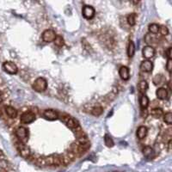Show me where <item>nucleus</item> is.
I'll use <instances>...</instances> for the list:
<instances>
[{"label": "nucleus", "instance_id": "nucleus-19", "mask_svg": "<svg viewBox=\"0 0 172 172\" xmlns=\"http://www.w3.org/2000/svg\"><path fill=\"white\" fill-rule=\"evenodd\" d=\"M138 90L140 93L144 94V93L146 92V90H148V84L147 82L143 80V81H140L138 85Z\"/></svg>", "mask_w": 172, "mask_h": 172}, {"label": "nucleus", "instance_id": "nucleus-1", "mask_svg": "<svg viewBox=\"0 0 172 172\" xmlns=\"http://www.w3.org/2000/svg\"><path fill=\"white\" fill-rule=\"evenodd\" d=\"M16 137L18 140H20L21 142L22 143H26L27 141L28 140V130L23 127V126H19L16 129Z\"/></svg>", "mask_w": 172, "mask_h": 172}, {"label": "nucleus", "instance_id": "nucleus-15", "mask_svg": "<svg viewBox=\"0 0 172 172\" xmlns=\"http://www.w3.org/2000/svg\"><path fill=\"white\" fill-rule=\"evenodd\" d=\"M19 152V154H20L21 156L23 158V159H28V158L31 156V152H30V149L28 147V146H24L23 148H22L21 150L18 151Z\"/></svg>", "mask_w": 172, "mask_h": 172}, {"label": "nucleus", "instance_id": "nucleus-31", "mask_svg": "<svg viewBox=\"0 0 172 172\" xmlns=\"http://www.w3.org/2000/svg\"><path fill=\"white\" fill-rule=\"evenodd\" d=\"M159 31H160V33H161V34L163 36H166L169 34V29H168V28L166 26L159 27Z\"/></svg>", "mask_w": 172, "mask_h": 172}, {"label": "nucleus", "instance_id": "nucleus-27", "mask_svg": "<svg viewBox=\"0 0 172 172\" xmlns=\"http://www.w3.org/2000/svg\"><path fill=\"white\" fill-rule=\"evenodd\" d=\"M145 41L147 44H152L154 41H156V38L154 36V34H147L145 36Z\"/></svg>", "mask_w": 172, "mask_h": 172}, {"label": "nucleus", "instance_id": "nucleus-33", "mask_svg": "<svg viewBox=\"0 0 172 172\" xmlns=\"http://www.w3.org/2000/svg\"><path fill=\"white\" fill-rule=\"evenodd\" d=\"M82 45L84 46V47L85 48L86 50H90V49L91 48V47H90V46L89 45V43L86 41L85 39H83V40H82Z\"/></svg>", "mask_w": 172, "mask_h": 172}, {"label": "nucleus", "instance_id": "nucleus-37", "mask_svg": "<svg viewBox=\"0 0 172 172\" xmlns=\"http://www.w3.org/2000/svg\"><path fill=\"white\" fill-rule=\"evenodd\" d=\"M3 155H4V154H3V152H2V151L0 150V158H1V157H3Z\"/></svg>", "mask_w": 172, "mask_h": 172}, {"label": "nucleus", "instance_id": "nucleus-35", "mask_svg": "<svg viewBox=\"0 0 172 172\" xmlns=\"http://www.w3.org/2000/svg\"><path fill=\"white\" fill-rule=\"evenodd\" d=\"M168 150L169 151H171V139H169V141H168Z\"/></svg>", "mask_w": 172, "mask_h": 172}, {"label": "nucleus", "instance_id": "nucleus-4", "mask_svg": "<svg viewBox=\"0 0 172 172\" xmlns=\"http://www.w3.org/2000/svg\"><path fill=\"white\" fill-rule=\"evenodd\" d=\"M3 69L5 73H9L10 75L16 74L18 72V68L16 66V64H14L13 62L10 61H6L3 64Z\"/></svg>", "mask_w": 172, "mask_h": 172}, {"label": "nucleus", "instance_id": "nucleus-21", "mask_svg": "<svg viewBox=\"0 0 172 172\" xmlns=\"http://www.w3.org/2000/svg\"><path fill=\"white\" fill-rule=\"evenodd\" d=\"M152 115L155 118H160L164 115L163 109L160 108H155L152 110Z\"/></svg>", "mask_w": 172, "mask_h": 172}, {"label": "nucleus", "instance_id": "nucleus-30", "mask_svg": "<svg viewBox=\"0 0 172 172\" xmlns=\"http://www.w3.org/2000/svg\"><path fill=\"white\" fill-rule=\"evenodd\" d=\"M0 168H3V169H5V170H7V171H9V169H10V165H9L8 161L4 160V159L0 160Z\"/></svg>", "mask_w": 172, "mask_h": 172}, {"label": "nucleus", "instance_id": "nucleus-14", "mask_svg": "<svg viewBox=\"0 0 172 172\" xmlns=\"http://www.w3.org/2000/svg\"><path fill=\"white\" fill-rule=\"evenodd\" d=\"M156 95L159 99L165 100L168 97V91L165 88H159L156 91Z\"/></svg>", "mask_w": 172, "mask_h": 172}, {"label": "nucleus", "instance_id": "nucleus-24", "mask_svg": "<svg viewBox=\"0 0 172 172\" xmlns=\"http://www.w3.org/2000/svg\"><path fill=\"white\" fill-rule=\"evenodd\" d=\"M126 22L130 26H134L136 23V15L134 13L128 15L127 18H126Z\"/></svg>", "mask_w": 172, "mask_h": 172}, {"label": "nucleus", "instance_id": "nucleus-2", "mask_svg": "<svg viewBox=\"0 0 172 172\" xmlns=\"http://www.w3.org/2000/svg\"><path fill=\"white\" fill-rule=\"evenodd\" d=\"M33 89L37 91V92H42V91H45L46 90V87H47V83H46V80L43 78H38L37 79L34 80V82Z\"/></svg>", "mask_w": 172, "mask_h": 172}, {"label": "nucleus", "instance_id": "nucleus-9", "mask_svg": "<svg viewBox=\"0 0 172 172\" xmlns=\"http://www.w3.org/2000/svg\"><path fill=\"white\" fill-rule=\"evenodd\" d=\"M4 113L10 119H16L17 116V110L11 106H4Z\"/></svg>", "mask_w": 172, "mask_h": 172}, {"label": "nucleus", "instance_id": "nucleus-13", "mask_svg": "<svg viewBox=\"0 0 172 172\" xmlns=\"http://www.w3.org/2000/svg\"><path fill=\"white\" fill-rule=\"evenodd\" d=\"M147 133H148L147 127L145 126H140L139 128L137 129V133H136V134H137V137H138L139 139H143L146 138Z\"/></svg>", "mask_w": 172, "mask_h": 172}, {"label": "nucleus", "instance_id": "nucleus-10", "mask_svg": "<svg viewBox=\"0 0 172 172\" xmlns=\"http://www.w3.org/2000/svg\"><path fill=\"white\" fill-rule=\"evenodd\" d=\"M140 69L142 72H145V73H150L152 72V69H153V64H152V61L150 60H145L141 63L140 65Z\"/></svg>", "mask_w": 172, "mask_h": 172}, {"label": "nucleus", "instance_id": "nucleus-7", "mask_svg": "<svg viewBox=\"0 0 172 172\" xmlns=\"http://www.w3.org/2000/svg\"><path fill=\"white\" fill-rule=\"evenodd\" d=\"M43 117L48 120H54L59 118V113L53 109H46L43 112Z\"/></svg>", "mask_w": 172, "mask_h": 172}, {"label": "nucleus", "instance_id": "nucleus-22", "mask_svg": "<svg viewBox=\"0 0 172 172\" xmlns=\"http://www.w3.org/2000/svg\"><path fill=\"white\" fill-rule=\"evenodd\" d=\"M102 111H103V108H102V107L101 106H95L94 108H91V114H92L93 115H95V116H99L101 115L102 114Z\"/></svg>", "mask_w": 172, "mask_h": 172}, {"label": "nucleus", "instance_id": "nucleus-36", "mask_svg": "<svg viewBox=\"0 0 172 172\" xmlns=\"http://www.w3.org/2000/svg\"><path fill=\"white\" fill-rule=\"evenodd\" d=\"M0 172H9V171H7L5 169H3V168H0Z\"/></svg>", "mask_w": 172, "mask_h": 172}, {"label": "nucleus", "instance_id": "nucleus-6", "mask_svg": "<svg viewBox=\"0 0 172 172\" xmlns=\"http://www.w3.org/2000/svg\"><path fill=\"white\" fill-rule=\"evenodd\" d=\"M55 37H56V34L52 29H46L42 33V40L45 42L53 41Z\"/></svg>", "mask_w": 172, "mask_h": 172}, {"label": "nucleus", "instance_id": "nucleus-11", "mask_svg": "<svg viewBox=\"0 0 172 172\" xmlns=\"http://www.w3.org/2000/svg\"><path fill=\"white\" fill-rule=\"evenodd\" d=\"M119 75L122 80H128L130 78L129 69L126 66H121L119 70Z\"/></svg>", "mask_w": 172, "mask_h": 172}, {"label": "nucleus", "instance_id": "nucleus-17", "mask_svg": "<svg viewBox=\"0 0 172 172\" xmlns=\"http://www.w3.org/2000/svg\"><path fill=\"white\" fill-rule=\"evenodd\" d=\"M66 126H68L69 128H71V129H73V130L76 129L77 127H79V122H78V121H77L75 119L72 118V117H71L70 119L66 121Z\"/></svg>", "mask_w": 172, "mask_h": 172}, {"label": "nucleus", "instance_id": "nucleus-5", "mask_svg": "<svg viewBox=\"0 0 172 172\" xmlns=\"http://www.w3.org/2000/svg\"><path fill=\"white\" fill-rule=\"evenodd\" d=\"M82 14L86 19H92L95 16V9L90 5H85L83 8Z\"/></svg>", "mask_w": 172, "mask_h": 172}, {"label": "nucleus", "instance_id": "nucleus-28", "mask_svg": "<svg viewBox=\"0 0 172 172\" xmlns=\"http://www.w3.org/2000/svg\"><path fill=\"white\" fill-rule=\"evenodd\" d=\"M104 142H105V145H106L108 147H113L114 145L112 138H111L109 135H108V134H106L105 137H104Z\"/></svg>", "mask_w": 172, "mask_h": 172}, {"label": "nucleus", "instance_id": "nucleus-32", "mask_svg": "<svg viewBox=\"0 0 172 172\" xmlns=\"http://www.w3.org/2000/svg\"><path fill=\"white\" fill-rule=\"evenodd\" d=\"M166 69H167V71H168L169 73H171V69H172L171 59V60H168V61H167V64H166Z\"/></svg>", "mask_w": 172, "mask_h": 172}, {"label": "nucleus", "instance_id": "nucleus-23", "mask_svg": "<svg viewBox=\"0 0 172 172\" xmlns=\"http://www.w3.org/2000/svg\"><path fill=\"white\" fill-rule=\"evenodd\" d=\"M159 25L157 23H152L149 25V32L152 34H156L159 33Z\"/></svg>", "mask_w": 172, "mask_h": 172}, {"label": "nucleus", "instance_id": "nucleus-34", "mask_svg": "<svg viewBox=\"0 0 172 172\" xmlns=\"http://www.w3.org/2000/svg\"><path fill=\"white\" fill-rule=\"evenodd\" d=\"M165 56L168 58V60L171 59V47H168V49L165 51Z\"/></svg>", "mask_w": 172, "mask_h": 172}, {"label": "nucleus", "instance_id": "nucleus-3", "mask_svg": "<svg viewBox=\"0 0 172 172\" xmlns=\"http://www.w3.org/2000/svg\"><path fill=\"white\" fill-rule=\"evenodd\" d=\"M35 120V114L32 111H26L22 113L20 117V120L23 124H29L32 123Z\"/></svg>", "mask_w": 172, "mask_h": 172}, {"label": "nucleus", "instance_id": "nucleus-20", "mask_svg": "<svg viewBox=\"0 0 172 172\" xmlns=\"http://www.w3.org/2000/svg\"><path fill=\"white\" fill-rule=\"evenodd\" d=\"M139 103H140V107L142 108V109H145L149 105V98L146 95L141 96V97L139 99Z\"/></svg>", "mask_w": 172, "mask_h": 172}, {"label": "nucleus", "instance_id": "nucleus-29", "mask_svg": "<svg viewBox=\"0 0 172 172\" xmlns=\"http://www.w3.org/2000/svg\"><path fill=\"white\" fill-rule=\"evenodd\" d=\"M164 120H165V122L167 123V124H169V125H171L172 123V114L171 112H168L166 113L164 115Z\"/></svg>", "mask_w": 172, "mask_h": 172}, {"label": "nucleus", "instance_id": "nucleus-26", "mask_svg": "<svg viewBox=\"0 0 172 172\" xmlns=\"http://www.w3.org/2000/svg\"><path fill=\"white\" fill-rule=\"evenodd\" d=\"M53 42H54L55 46H59V47L63 46L64 44H65V41H64V39H63L62 36H56L54 40H53Z\"/></svg>", "mask_w": 172, "mask_h": 172}, {"label": "nucleus", "instance_id": "nucleus-18", "mask_svg": "<svg viewBox=\"0 0 172 172\" xmlns=\"http://www.w3.org/2000/svg\"><path fill=\"white\" fill-rule=\"evenodd\" d=\"M135 53V46L132 40H129L128 46H127V55L129 58H132Z\"/></svg>", "mask_w": 172, "mask_h": 172}, {"label": "nucleus", "instance_id": "nucleus-12", "mask_svg": "<svg viewBox=\"0 0 172 172\" xmlns=\"http://www.w3.org/2000/svg\"><path fill=\"white\" fill-rule=\"evenodd\" d=\"M90 148V141L83 143V144H79V157L86 153Z\"/></svg>", "mask_w": 172, "mask_h": 172}, {"label": "nucleus", "instance_id": "nucleus-16", "mask_svg": "<svg viewBox=\"0 0 172 172\" xmlns=\"http://www.w3.org/2000/svg\"><path fill=\"white\" fill-rule=\"evenodd\" d=\"M143 154H144L145 157L148 158V159L153 158V156H154V150L152 149L151 146H145L143 148Z\"/></svg>", "mask_w": 172, "mask_h": 172}, {"label": "nucleus", "instance_id": "nucleus-25", "mask_svg": "<svg viewBox=\"0 0 172 172\" xmlns=\"http://www.w3.org/2000/svg\"><path fill=\"white\" fill-rule=\"evenodd\" d=\"M165 82V78H164V76L163 75H156L155 77H154V79H153V83H154V85H162L163 83Z\"/></svg>", "mask_w": 172, "mask_h": 172}, {"label": "nucleus", "instance_id": "nucleus-8", "mask_svg": "<svg viewBox=\"0 0 172 172\" xmlns=\"http://www.w3.org/2000/svg\"><path fill=\"white\" fill-rule=\"evenodd\" d=\"M143 57L146 59H151L155 55V49L152 46H146L142 50Z\"/></svg>", "mask_w": 172, "mask_h": 172}]
</instances>
